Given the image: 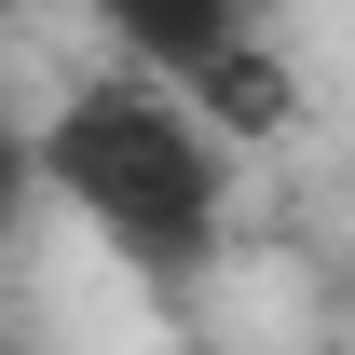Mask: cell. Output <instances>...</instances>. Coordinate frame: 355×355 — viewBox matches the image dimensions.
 Instances as JSON below:
<instances>
[{"instance_id": "5", "label": "cell", "mask_w": 355, "mask_h": 355, "mask_svg": "<svg viewBox=\"0 0 355 355\" xmlns=\"http://www.w3.org/2000/svg\"><path fill=\"white\" fill-rule=\"evenodd\" d=\"M0 355H28V342H14V328H0Z\"/></svg>"}, {"instance_id": "3", "label": "cell", "mask_w": 355, "mask_h": 355, "mask_svg": "<svg viewBox=\"0 0 355 355\" xmlns=\"http://www.w3.org/2000/svg\"><path fill=\"white\" fill-rule=\"evenodd\" d=\"M178 96H191V110H205L219 137H273V123H287V69L260 55V28H246L232 55H205V69H191Z\"/></svg>"}, {"instance_id": "6", "label": "cell", "mask_w": 355, "mask_h": 355, "mask_svg": "<svg viewBox=\"0 0 355 355\" xmlns=\"http://www.w3.org/2000/svg\"><path fill=\"white\" fill-rule=\"evenodd\" d=\"M246 14H260V0H246Z\"/></svg>"}, {"instance_id": "1", "label": "cell", "mask_w": 355, "mask_h": 355, "mask_svg": "<svg viewBox=\"0 0 355 355\" xmlns=\"http://www.w3.org/2000/svg\"><path fill=\"white\" fill-rule=\"evenodd\" d=\"M42 191H69L96 219V246L150 287H191L219 260V205H232V137L191 110L178 83H83L42 123Z\"/></svg>"}, {"instance_id": "4", "label": "cell", "mask_w": 355, "mask_h": 355, "mask_svg": "<svg viewBox=\"0 0 355 355\" xmlns=\"http://www.w3.org/2000/svg\"><path fill=\"white\" fill-rule=\"evenodd\" d=\"M28 191H42V164H28V150H14V123H0V232L28 219Z\"/></svg>"}, {"instance_id": "2", "label": "cell", "mask_w": 355, "mask_h": 355, "mask_svg": "<svg viewBox=\"0 0 355 355\" xmlns=\"http://www.w3.org/2000/svg\"><path fill=\"white\" fill-rule=\"evenodd\" d=\"M83 14L137 55V69H150V83H191L205 55L246 42V0H83Z\"/></svg>"}]
</instances>
